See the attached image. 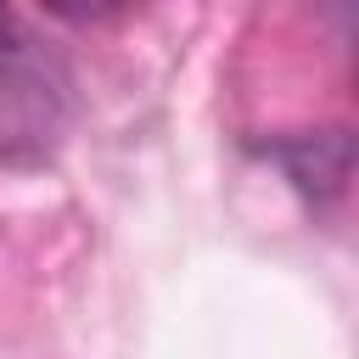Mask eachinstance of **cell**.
<instances>
[{
  "mask_svg": "<svg viewBox=\"0 0 359 359\" xmlns=\"http://www.w3.org/2000/svg\"><path fill=\"white\" fill-rule=\"evenodd\" d=\"M62 123V73L0 6V151L45 146Z\"/></svg>",
  "mask_w": 359,
  "mask_h": 359,
  "instance_id": "1",
  "label": "cell"
}]
</instances>
